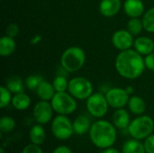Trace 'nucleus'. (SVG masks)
<instances>
[{
  "mask_svg": "<svg viewBox=\"0 0 154 153\" xmlns=\"http://www.w3.org/2000/svg\"><path fill=\"white\" fill-rule=\"evenodd\" d=\"M0 153H5V150H4V148H0Z\"/></svg>",
  "mask_w": 154,
  "mask_h": 153,
  "instance_id": "obj_38",
  "label": "nucleus"
},
{
  "mask_svg": "<svg viewBox=\"0 0 154 153\" xmlns=\"http://www.w3.org/2000/svg\"><path fill=\"white\" fill-rule=\"evenodd\" d=\"M69 81L67 78L63 75H58L54 78L52 81V85L56 90V92H64L68 90L69 87Z\"/></svg>",
  "mask_w": 154,
  "mask_h": 153,
  "instance_id": "obj_27",
  "label": "nucleus"
},
{
  "mask_svg": "<svg viewBox=\"0 0 154 153\" xmlns=\"http://www.w3.org/2000/svg\"><path fill=\"white\" fill-rule=\"evenodd\" d=\"M145 6L142 0H125L124 11L130 18H139L144 14Z\"/></svg>",
  "mask_w": 154,
  "mask_h": 153,
  "instance_id": "obj_12",
  "label": "nucleus"
},
{
  "mask_svg": "<svg viewBox=\"0 0 154 153\" xmlns=\"http://www.w3.org/2000/svg\"><path fill=\"white\" fill-rule=\"evenodd\" d=\"M31 97L24 92L14 94L12 98V106L18 111H24L31 106Z\"/></svg>",
  "mask_w": 154,
  "mask_h": 153,
  "instance_id": "obj_21",
  "label": "nucleus"
},
{
  "mask_svg": "<svg viewBox=\"0 0 154 153\" xmlns=\"http://www.w3.org/2000/svg\"><path fill=\"white\" fill-rule=\"evenodd\" d=\"M102 153H121L117 149L114 148V147H109L107 149H105L103 150V152Z\"/></svg>",
  "mask_w": 154,
  "mask_h": 153,
  "instance_id": "obj_36",
  "label": "nucleus"
},
{
  "mask_svg": "<svg viewBox=\"0 0 154 153\" xmlns=\"http://www.w3.org/2000/svg\"><path fill=\"white\" fill-rule=\"evenodd\" d=\"M42 35L37 34V35H34V36L32 38V40H31V43H32V45H36V44H38L39 42H41V41H42Z\"/></svg>",
  "mask_w": 154,
  "mask_h": 153,
  "instance_id": "obj_35",
  "label": "nucleus"
},
{
  "mask_svg": "<svg viewBox=\"0 0 154 153\" xmlns=\"http://www.w3.org/2000/svg\"><path fill=\"white\" fill-rule=\"evenodd\" d=\"M131 121L132 120L130 117V114L125 108L116 109V111L112 115V123L116 127V129L127 130Z\"/></svg>",
  "mask_w": 154,
  "mask_h": 153,
  "instance_id": "obj_14",
  "label": "nucleus"
},
{
  "mask_svg": "<svg viewBox=\"0 0 154 153\" xmlns=\"http://www.w3.org/2000/svg\"><path fill=\"white\" fill-rule=\"evenodd\" d=\"M16 49V42L14 38L4 35L0 39V55L2 57H8L12 55Z\"/></svg>",
  "mask_w": 154,
  "mask_h": 153,
  "instance_id": "obj_20",
  "label": "nucleus"
},
{
  "mask_svg": "<svg viewBox=\"0 0 154 153\" xmlns=\"http://www.w3.org/2000/svg\"><path fill=\"white\" fill-rule=\"evenodd\" d=\"M86 60L85 51L78 46H72L62 52L60 64L66 71L71 73L81 69L86 63Z\"/></svg>",
  "mask_w": 154,
  "mask_h": 153,
  "instance_id": "obj_3",
  "label": "nucleus"
},
{
  "mask_svg": "<svg viewBox=\"0 0 154 153\" xmlns=\"http://www.w3.org/2000/svg\"><path fill=\"white\" fill-rule=\"evenodd\" d=\"M19 33V26L15 23H9L6 28H5V35L14 38L18 35Z\"/></svg>",
  "mask_w": 154,
  "mask_h": 153,
  "instance_id": "obj_30",
  "label": "nucleus"
},
{
  "mask_svg": "<svg viewBox=\"0 0 154 153\" xmlns=\"http://www.w3.org/2000/svg\"><path fill=\"white\" fill-rule=\"evenodd\" d=\"M51 129L53 136L60 141H66L74 134L73 123L68 115H58L55 116L51 121Z\"/></svg>",
  "mask_w": 154,
  "mask_h": 153,
  "instance_id": "obj_7",
  "label": "nucleus"
},
{
  "mask_svg": "<svg viewBox=\"0 0 154 153\" xmlns=\"http://www.w3.org/2000/svg\"><path fill=\"white\" fill-rule=\"evenodd\" d=\"M144 64L146 69L149 70L154 71V51L150 53L149 55H146L144 58Z\"/></svg>",
  "mask_w": 154,
  "mask_h": 153,
  "instance_id": "obj_33",
  "label": "nucleus"
},
{
  "mask_svg": "<svg viewBox=\"0 0 154 153\" xmlns=\"http://www.w3.org/2000/svg\"><path fill=\"white\" fill-rule=\"evenodd\" d=\"M68 92L76 99L87 100L93 94V85L87 78L75 77L69 81Z\"/></svg>",
  "mask_w": 154,
  "mask_h": 153,
  "instance_id": "obj_6",
  "label": "nucleus"
},
{
  "mask_svg": "<svg viewBox=\"0 0 154 153\" xmlns=\"http://www.w3.org/2000/svg\"><path fill=\"white\" fill-rule=\"evenodd\" d=\"M54 110L50 101L40 100L35 104L32 109V117L36 124H47L52 121Z\"/></svg>",
  "mask_w": 154,
  "mask_h": 153,
  "instance_id": "obj_9",
  "label": "nucleus"
},
{
  "mask_svg": "<svg viewBox=\"0 0 154 153\" xmlns=\"http://www.w3.org/2000/svg\"><path fill=\"white\" fill-rule=\"evenodd\" d=\"M88 134L92 144L102 150L113 147L117 139L116 127L113 123L102 119L92 124Z\"/></svg>",
  "mask_w": 154,
  "mask_h": 153,
  "instance_id": "obj_2",
  "label": "nucleus"
},
{
  "mask_svg": "<svg viewBox=\"0 0 154 153\" xmlns=\"http://www.w3.org/2000/svg\"><path fill=\"white\" fill-rule=\"evenodd\" d=\"M127 106H128L130 112L135 115H142L144 114L146 110V103L144 99L139 96H130Z\"/></svg>",
  "mask_w": 154,
  "mask_h": 153,
  "instance_id": "obj_19",
  "label": "nucleus"
},
{
  "mask_svg": "<svg viewBox=\"0 0 154 153\" xmlns=\"http://www.w3.org/2000/svg\"><path fill=\"white\" fill-rule=\"evenodd\" d=\"M122 7L121 0H101L99 3V12L105 17H113L118 14Z\"/></svg>",
  "mask_w": 154,
  "mask_h": 153,
  "instance_id": "obj_13",
  "label": "nucleus"
},
{
  "mask_svg": "<svg viewBox=\"0 0 154 153\" xmlns=\"http://www.w3.org/2000/svg\"><path fill=\"white\" fill-rule=\"evenodd\" d=\"M22 153H43L42 149L41 148V145H37L34 143H29L23 149Z\"/></svg>",
  "mask_w": 154,
  "mask_h": 153,
  "instance_id": "obj_31",
  "label": "nucleus"
},
{
  "mask_svg": "<svg viewBox=\"0 0 154 153\" xmlns=\"http://www.w3.org/2000/svg\"><path fill=\"white\" fill-rule=\"evenodd\" d=\"M142 20L144 30L148 32L154 33V6L144 13Z\"/></svg>",
  "mask_w": 154,
  "mask_h": 153,
  "instance_id": "obj_24",
  "label": "nucleus"
},
{
  "mask_svg": "<svg viewBox=\"0 0 154 153\" xmlns=\"http://www.w3.org/2000/svg\"><path fill=\"white\" fill-rule=\"evenodd\" d=\"M122 153H146V151L143 142L132 138L123 144Z\"/></svg>",
  "mask_w": 154,
  "mask_h": 153,
  "instance_id": "obj_22",
  "label": "nucleus"
},
{
  "mask_svg": "<svg viewBox=\"0 0 154 153\" xmlns=\"http://www.w3.org/2000/svg\"><path fill=\"white\" fill-rule=\"evenodd\" d=\"M91 125H92V123L87 115H79L73 121L74 134L79 135V136L85 135L87 133H89Z\"/></svg>",
  "mask_w": 154,
  "mask_h": 153,
  "instance_id": "obj_16",
  "label": "nucleus"
},
{
  "mask_svg": "<svg viewBox=\"0 0 154 153\" xmlns=\"http://www.w3.org/2000/svg\"><path fill=\"white\" fill-rule=\"evenodd\" d=\"M87 110L95 118H102L108 112V102L106 95L101 92L93 93L86 102Z\"/></svg>",
  "mask_w": 154,
  "mask_h": 153,
  "instance_id": "obj_8",
  "label": "nucleus"
},
{
  "mask_svg": "<svg viewBox=\"0 0 154 153\" xmlns=\"http://www.w3.org/2000/svg\"><path fill=\"white\" fill-rule=\"evenodd\" d=\"M36 93L41 100L44 101H50L54 96L56 90L52 85V83H50L47 80H42L39 87L36 89Z\"/></svg>",
  "mask_w": 154,
  "mask_h": 153,
  "instance_id": "obj_17",
  "label": "nucleus"
},
{
  "mask_svg": "<svg viewBox=\"0 0 154 153\" xmlns=\"http://www.w3.org/2000/svg\"><path fill=\"white\" fill-rule=\"evenodd\" d=\"M105 95L109 106L114 109L125 108L130 99V95L126 89L121 87H112L108 89Z\"/></svg>",
  "mask_w": 154,
  "mask_h": 153,
  "instance_id": "obj_10",
  "label": "nucleus"
},
{
  "mask_svg": "<svg viewBox=\"0 0 154 153\" xmlns=\"http://www.w3.org/2000/svg\"><path fill=\"white\" fill-rule=\"evenodd\" d=\"M5 86L12 92V94H18L23 92L24 89L23 79L19 76H12L8 78L5 81Z\"/></svg>",
  "mask_w": 154,
  "mask_h": 153,
  "instance_id": "obj_23",
  "label": "nucleus"
},
{
  "mask_svg": "<svg viewBox=\"0 0 154 153\" xmlns=\"http://www.w3.org/2000/svg\"><path fill=\"white\" fill-rule=\"evenodd\" d=\"M51 153H72V151L69 147L66 145H60L56 147Z\"/></svg>",
  "mask_w": 154,
  "mask_h": 153,
  "instance_id": "obj_34",
  "label": "nucleus"
},
{
  "mask_svg": "<svg viewBox=\"0 0 154 153\" xmlns=\"http://www.w3.org/2000/svg\"><path fill=\"white\" fill-rule=\"evenodd\" d=\"M130 136L139 141H144L154 132V119L146 115H137L131 121L127 128Z\"/></svg>",
  "mask_w": 154,
  "mask_h": 153,
  "instance_id": "obj_4",
  "label": "nucleus"
},
{
  "mask_svg": "<svg viewBox=\"0 0 154 153\" xmlns=\"http://www.w3.org/2000/svg\"><path fill=\"white\" fill-rule=\"evenodd\" d=\"M125 89H126V91L128 92V94H129L130 96H131V95H133V94H134V87H133L132 86H128Z\"/></svg>",
  "mask_w": 154,
  "mask_h": 153,
  "instance_id": "obj_37",
  "label": "nucleus"
},
{
  "mask_svg": "<svg viewBox=\"0 0 154 153\" xmlns=\"http://www.w3.org/2000/svg\"><path fill=\"white\" fill-rule=\"evenodd\" d=\"M42 80H43L42 77L38 74L30 75L24 79V85L30 90H36Z\"/></svg>",
  "mask_w": 154,
  "mask_h": 153,
  "instance_id": "obj_29",
  "label": "nucleus"
},
{
  "mask_svg": "<svg viewBox=\"0 0 154 153\" xmlns=\"http://www.w3.org/2000/svg\"><path fill=\"white\" fill-rule=\"evenodd\" d=\"M134 48L141 55H149L154 51V41L147 36H140L134 40Z\"/></svg>",
  "mask_w": 154,
  "mask_h": 153,
  "instance_id": "obj_15",
  "label": "nucleus"
},
{
  "mask_svg": "<svg viewBox=\"0 0 154 153\" xmlns=\"http://www.w3.org/2000/svg\"><path fill=\"white\" fill-rule=\"evenodd\" d=\"M115 67L117 73L127 79L138 78L146 69L143 55L133 49L121 50L116 58Z\"/></svg>",
  "mask_w": 154,
  "mask_h": 153,
  "instance_id": "obj_1",
  "label": "nucleus"
},
{
  "mask_svg": "<svg viewBox=\"0 0 154 153\" xmlns=\"http://www.w3.org/2000/svg\"><path fill=\"white\" fill-rule=\"evenodd\" d=\"M15 120L11 116H2L0 119V132L2 133H9L15 128Z\"/></svg>",
  "mask_w": 154,
  "mask_h": 153,
  "instance_id": "obj_25",
  "label": "nucleus"
},
{
  "mask_svg": "<svg viewBox=\"0 0 154 153\" xmlns=\"http://www.w3.org/2000/svg\"><path fill=\"white\" fill-rule=\"evenodd\" d=\"M51 104L55 113L63 115H69L73 114L78 107L76 98L66 91L56 92L51 100Z\"/></svg>",
  "mask_w": 154,
  "mask_h": 153,
  "instance_id": "obj_5",
  "label": "nucleus"
},
{
  "mask_svg": "<svg viewBox=\"0 0 154 153\" xmlns=\"http://www.w3.org/2000/svg\"><path fill=\"white\" fill-rule=\"evenodd\" d=\"M143 144L146 153H154V133L151 134L144 140Z\"/></svg>",
  "mask_w": 154,
  "mask_h": 153,
  "instance_id": "obj_32",
  "label": "nucleus"
},
{
  "mask_svg": "<svg viewBox=\"0 0 154 153\" xmlns=\"http://www.w3.org/2000/svg\"><path fill=\"white\" fill-rule=\"evenodd\" d=\"M112 44L115 48L119 50H129L134 46V35L126 29V30H117L116 31L111 39Z\"/></svg>",
  "mask_w": 154,
  "mask_h": 153,
  "instance_id": "obj_11",
  "label": "nucleus"
},
{
  "mask_svg": "<svg viewBox=\"0 0 154 153\" xmlns=\"http://www.w3.org/2000/svg\"><path fill=\"white\" fill-rule=\"evenodd\" d=\"M143 28V20L140 18H130V20L127 23V30L134 35L137 36L141 33Z\"/></svg>",
  "mask_w": 154,
  "mask_h": 153,
  "instance_id": "obj_26",
  "label": "nucleus"
},
{
  "mask_svg": "<svg viewBox=\"0 0 154 153\" xmlns=\"http://www.w3.org/2000/svg\"><path fill=\"white\" fill-rule=\"evenodd\" d=\"M0 94H1V98H0V108L4 109L6 106H9V104L12 102V92L5 87V86H1L0 87Z\"/></svg>",
  "mask_w": 154,
  "mask_h": 153,
  "instance_id": "obj_28",
  "label": "nucleus"
},
{
  "mask_svg": "<svg viewBox=\"0 0 154 153\" xmlns=\"http://www.w3.org/2000/svg\"><path fill=\"white\" fill-rule=\"evenodd\" d=\"M29 139L32 143L42 145L44 143L46 139V132L42 124H36L32 125L29 131Z\"/></svg>",
  "mask_w": 154,
  "mask_h": 153,
  "instance_id": "obj_18",
  "label": "nucleus"
}]
</instances>
